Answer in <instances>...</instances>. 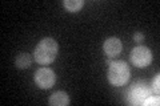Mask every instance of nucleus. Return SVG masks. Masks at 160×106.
Wrapping results in <instances>:
<instances>
[{
    "label": "nucleus",
    "mask_w": 160,
    "mask_h": 106,
    "mask_svg": "<svg viewBox=\"0 0 160 106\" xmlns=\"http://www.w3.org/2000/svg\"><path fill=\"white\" fill-rule=\"evenodd\" d=\"M123 49V43L122 40L118 37H108L103 44V50L107 54V57H116L120 54Z\"/></svg>",
    "instance_id": "obj_6"
},
{
    "label": "nucleus",
    "mask_w": 160,
    "mask_h": 106,
    "mask_svg": "<svg viewBox=\"0 0 160 106\" xmlns=\"http://www.w3.org/2000/svg\"><path fill=\"white\" fill-rule=\"evenodd\" d=\"M133 40H135L136 43L143 41V40H144V35H143V33H140V32H136V33L133 35Z\"/></svg>",
    "instance_id": "obj_12"
},
{
    "label": "nucleus",
    "mask_w": 160,
    "mask_h": 106,
    "mask_svg": "<svg viewBox=\"0 0 160 106\" xmlns=\"http://www.w3.org/2000/svg\"><path fill=\"white\" fill-rule=\"evenodd\" d=\"M58 52H59L58 43L52 37H46L40 43H38L33 52V57L38 61V64H42L46 67V65L53 62V60L58 56Z\"/></svg>",
    "instance_id": "obj_1"
},
{
    "label": "nucleus",
    "mask_w": 160,
    "mask_h": 106,
    "mask_svg": "<svg viewBox=\"0 0 160 106\" xmlns=\"http://www.w3.org/2000/svg\"><path fill=\"white\" fill-rule=\"evenodd\" d=\"M107 77L112 86H123V85H126L129 77H131V70H129L128 64L124 61H112L108 67Z\"/></svg>",
    "instance_id": "obj_2"
},
{
    "label": "nucleus",
    "mask_w": 160,
    "mask_h": 106,
    "mask_svg": "<svg viewBox=\"0 0 160 106\" xmlns=\"http://www.w3.org/2000/svg\"><path fill=\"white\" fill-rule=\"evenodd\" d=\"M31 64H32V57L29 56L28 53H19L16 58H15V67L19 68V69H27L31 67Z\"/></svg>",
    "instance_id": "obj_8"
},
{
    "label": "nucleus",
    "mask_w": 160,
    "mask_h": 106,
    "mask_svg": "<svg viewBox=\"0 0 160 106\" xmlns=\"http://www.w3.org/2000/svg\"><path fill=\"white\" fill-rule=\"evenodd\" d=\"M64 8L67 9L68 12H78L83 8L84 6V0H64L63 2Z\"/></svg>",
    "instance_id": "obj_9"
},
{
    "label": "nucleus",
    "mask_w": 160,
    "mask_h": 106,
    "mask_svg": "<svg viewBox=\"0 0 160 106\" xmlns=\"http://www.w3.org/2000/svg\"><path fill=\"white\" fill-rule=\"evenodd\" d=\"M151 95V89L146 81H136L131 85L127 92V102L129 105H142L143 101Z\"/></svg>",
    "instance_id": "obj_3"
},
{
    "label": "nucleus",
    "mask_w": 160,
    "mask_h": 106,
    "mask_svg": "<svg viewBox=\"0 0 160 106\" xmlns=\"http://www.w3.org/2000/svg\"><path fill=\"white\" fill-rule=\"evenodd\" d=\"M159 82H160V76L156 74V76H155V78H153V81H152V88H153L155 92H156V94H159V92H160V85H159Z\"/></svg>",
    "instance_id": "obj_11"
},
{
    "label": "nucleus",
    "mask_w": 160,
    "mask_h": 106,
    "mask_svg": "<svg viewBox=\"0 0 160 106\" xmlns=\"http://www.w3.org/2000/svg\"><path fill=\"white\" fill-rule=\"evenodd\" d=\"M69 104V95L66 92H55L49 98L51 106H67Z\"/></svg>",
    "instance_id": "obj_7"
},
{
    "label": "nucleus",
    "mask_w": 160,
    "mask_h": 106,
    "mask_svg": "<svg viewBox=\"0 0 160 106\" xmlns=\"http://www.w3.org/2000/svg\"><path fill=\"white\" fill-rule=\"evenodd\" d=\"M35 82L40 89H51L55 82H56V76H55L53 70L47 67H43L35 72Z\"/></svg>",
    "instance_id": "obj_5"
},
{
    "label": "nucleus",
    "mask_w": 160,
    "mask_h": 106,
    "mask_svg": "<svg viewBox=\"0 0 160 106\" xmlns=\"http://www.w3.org/2000/svg\"><path fill=\"white\" fill-rule=\"evenodd\" d=\"M159 104H160V99H159V97L156 95H149V97H147L146 99L143 101V106H148V105H155V106H159Z\"/></svg>",
    "instance_id": "obj_10"
},
{
    "label": "nucleus",
    "mask_w": 160,
    "mask_h": 106,
    "mask_svg": "<svg viewBox=\"0 0 160 106\" xmlns=\"http://www.w3.org/2000/svg\"><path fill=\"white\" fill-rule=\"evenodd\" d=\"M129 60L136 68H146L152 62V52L146 45H138L129 53Z\"/></svg>",
    "instance_id": "obj_4"
}]
</instances>
